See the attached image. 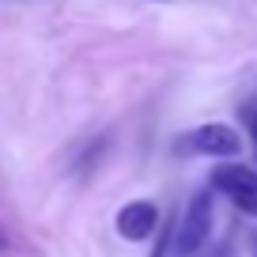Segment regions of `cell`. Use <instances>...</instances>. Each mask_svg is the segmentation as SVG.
<instances>
[{
	"mask_svg": "<svg viewBox=\"0 0 257 257\" xmlns=\"http://www.w3.org/2000/svg\"><path fill=\"white\" fill-rule=\"evenodd\" d=\"M182 155H204V159H234L242 152V133L223 121H212V125H197L189 133L174 140Z\"/></svg>",
	"mask_w": 257,
	"mask_h": 257,
	"instance_id": "obj_1",
	"label": "cell"
},
{
	"mask_svg": "<svg viewBox=\"0 0 257 257\" xmlns=\"http://www.w3.org/2000/svg\"><path fill=\"white\" fill-rule=\"evenodd\" d=\"M208 234H212V193L204 189L185 204L182 219H178V227H174V238H170V249H174L178 257H193V253H201Z\"/></svg>",
	"mask_w": 257,
	"mask_h": 257,
	"instance_id": "obj_2",
	"label": "cell"
},
{
	"mask_svg": "<svg viewBox=\"0 0 257 257\" xmlns=\"http://www.w3.org/2000/svg\"><path fill=\"white\" fill-rule=\"evenodd\" d=\"M212 189L223 193L242 216L257 219V170L242 167V163H223L212 170Z\"/></svg>",
	"mask_w": 257,
	"mask_h": 257,
	"instance_id": "obj_3",
	"label": "cell"
},
{
	"mask_svg": "<svg viewBox=\"0 0 257 257\" xmlns=\"http://www.w3.org/2000/svg\"><path fill=\"white\" fill-rule=\"evenodd\" d=\"M113 227H117L121 238L128 242H148L155 234V227H159V204L155 201H128L117 208V219H113Z\"/></svg>",
	"mask_w": 257,
	"mask_h": 257,
	"instance_id": "obj_4",
	"label": "cell"
},
{
	"mask_svg": "<svg viewBox=\"0 0 257 257\" xmlns=\"http://www.w3.org/2000/svg\"><path fill=\"white\" fill-rule=\"evenodd\" d=\"M246 121H249V133H253V144H257V110H249Z\"/></svg>",
	"mask_w": 257,
	"mask_h": 257,
	"instance_id": "obj_5",
	"label": "cell"
},
{
	"mask_svg": "<svg viewBox=\"0 0 257 257\" xmlns=\"http://www.w3.org/2000/svg\"><path fill=\"white\" fill-rule=\"evenodd\" d=\"M167 249H170V238H159V246H155L152 257H167Z\"/></svg>",
	"mask_w": 257,
	"mask_h": 257,
	"instance_id": "obj_6",
	"label": "cell"
},
{
	"mask_svg": "<svg viewBox=\"0 0 257 257\" xmlns=\"http://www.w3.org/2000/svg\"><path fill=\"white\" fill-rule=\"evenodd\" d=\"M4 246H8V234H4V227H0V249H4Z\"/></svg>",
	"mask_w": 257,
	"mask_h": 257,
	"instance_id": "obj_7",
	"label": "cell"
},
{
	"mask_svg": "<svg viewBox=\"0 0 257 257\" xmlns=\"http://www.w3.org/2000/svg\"><path fill=\"white\" fill-rule=\"evenodd\" d=\"M249 242H253V249H257V231H249Z\"/></svg>",
	"mask_w": 257,
	"mask_h": 257,
	"instance_id": "obj_8",
	"label": "cell"
}]
</instances>
